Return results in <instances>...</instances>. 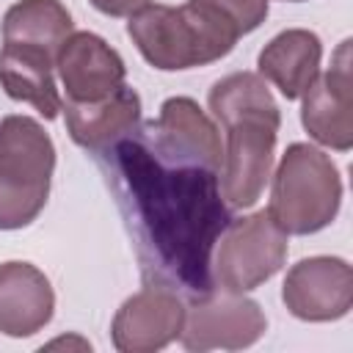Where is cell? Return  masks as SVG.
<instances>
[{
    "label": "cell",
    "instance_id": "13",
    "mask_svg": "<svg viewBox=\"0 0 353 353\" xmlns=\"http://www.w3.org/2000/svg\"><path fill=\"white\" fill-rule=\"evenodd\" d=\"M61 110L69 138L94 154H105L141 124V97L130 85H119L113 94L97 102L66 99Z\"/></svg>",
    "mask_w": 353,
    "mask_h": 353
},
{
    "label": "cell",
    "instance_id": "5",
    "mask_svg": "<svg viewBox=\"0 0 353 353\" xmlns=\"http://www.w3.org/2000/svg\"><path fill=\"white\" fill-rule=\"evenodd\" d=\"M55 146L30 116L0 119V229L14 232L39 218L50 199Z\"/></svg>",
    "mask_w": 353,
    "mask_h": 353
},
{
    "label": "cell",
    "instance_id": "11",
    "mask_svg": "<svg viewBox=\"0 0 353 353\" xmlns=\"http://www.w3.org/2000/svg\"><path fill=\"white\" fill-rule=\"evenodd\" d=\"M154 149L171 160L193 163L210 171H221L223 143L212 119L190 97H168L160 105L157 121L143 124Z\"/></svg>",
    "mask_w": 353,
    "mask_h": 353
},
{
    "label": "cell",
    "instance_id": "4",
    "mask_svg": "<svg viewBox=\"0 0 353 353\" xmlns=\"http://www.w3.org/2000/svg\"><path fill=\"white\" fill-rule=\"evenodd\" d=\"M270 176L268 215L287 234H314L334 223L342 204V176L331 154L312 143H290Z\"/></svg>",
    "mask_w": 353,
    "mask_h": 353
},
{
    "label": "cell",
    "instance_id": "2",
    "mask_svg": "<svg viewBox=\"0 0 353 353\" xmlns=\"http://www.w3.org/2000/svg\"><path fill=\"white\" fill-rule=\"evenodd\" d=\"M207 105L226 130L218 171L221 196L234 210L254 207L273 171L281 110L268 83L254 72H232L212 83Z\"/></svg>",
    "mask_w": 353,
    "mask_h": 353
},
{
    "label": "cell",
    "instance_id": "14",
    "mask_svg": "<svg viewBox=\"0 0 353 353\" xmlns=\"http://www.w3.org/2000/svg\"><path fill=\"white\" fill-rule=\"evenodd\" d=\"M55 312L50 279L30 262L0 265V334L22 339L41 331Z\"/></svg>",
    "mask_w": 353,
    "mask_h": 353
},
{
    "label": "cell",
    "instance_id": "6",
    "mask_svg": "<svg viewBox=\"0 0 353 353\" xmlns=\"http://www.w3.org/2000/svg\"><path fill=\"white\" fill-rule=\"evenodd\" d=\"M287 251V232L268 215V210H259L223 226L215 240L210 273L221 290L251 292L281 270Z\"/></svg>",
    "mask_w": 353,
    "mask_h": 353
},
{
    "label": "cell",
    "instance_id": "15",
    "mask_svg": "<svg viewBox=\"0 0 353 353\" xmlns=\"http://www.w3.org/2000/svg\"><path fill=\"white\" fill-rule=\"evenodd\" d=\"M323 41L314 30L287 28L276 33L259 52L256 66L265 83H273L284 99H301L320 74Z\"/></svg>",
    "mask_w": 353,
    "mask_h": 353
},
{
    "label": "cell",
    "instance_id": "1",
    "mask_svg": "<svg viewBox=\"0 0 353 353\" xmlns=\"http://www.w3.org/2000/svg\"><path fill=\"white\" fill-rule=\"evenodd\" d=\"M138 132L105 152L116 154L113 182L141 240L138 254L146 270L207 292L212 290V245L229 223L218 174L160 154L146 130Z\"/></svg>",
    "mask_w": 353,
    "mask_h": 353
},
{
    "label": "cell",
    "instance_id": "10",
    "mask_svg": "<svg viewBox=\"0 0 353 353\" xmlns=\"http://www.w3.org/2000/svg\"><path fill=\"white\" fill-rule=\"evenodd\" d=\"M185 323V303L182 298L163 284H152L130 295L113 323L110 336L113 347L121 353H154L171 345Z\"/></svg>",
    "mask_w": 353,
    "mask_h": 353
},
{
    "label": "cell",
    "instance_id": "8",
    "mask_svg": "<svg viewBox=\"0 0 353 353\" xmlns=\"http://www.w3.org/2000/svg\"><path fill=\"white\" fill-rule=\"evenodd\" d=\"M281 301L306 323L342 320L353 306V270L342 256H306L287 270Z\"/></svg>",
    "mask_w": 353,
    "mask_h": 353
},
{
    "label": "cell",
    "instance_id": "17",
    "mask_svg": "<svg viewBox=\"0 0 353 353\" xmlns=\"http://www.w3.org/2000/svg\"><path fill=\"white\" fill-rule=\"evenodd\" d=\"M72 25V14L61 0H19L6 11L0 33L3 44L36 47L55 58Z\"/></svg>",
    "mask_w": 353,
    "mask_h": 353
},
{
    "label": "cell",
    "instance_id": "20",
    "mask_svg": "<svg viewBox=\"0 0 353 353\" xmlns=\"http://www.w3.org/2000/svg\"><path fill=\"white\" fill-rule=\"evenodd\" d=\"M284 3H303V0H284Z\"/></svg>",
    "mask_w": 353,
    "mask_h": 353
},
{
    "label": "cell",
    "instance_id": "7",
    "mask_svg": "<svg viewBox=\"0 0 353 353\" xmlns=\"http://www.w3.org/2000/svg\"><path fill=\"white\" fill-rule=\"evenodd\" d=\"M268 331L262 306L243 292L207 290L185 306L179 339L185 350H243L256 345Z\"/></svg>",
    "mask_w": 353,
    "mask_h": 353
},
{
    "label": "cell",
    "instance_id": "9",
    "mask_svg": "<svg viewBox=\"0 0 353 353\" xmlns=\"http://www.w3.org/2000/svg\"><path fill=\"white\" fill-rule=\"evenodd\" d=\"M353 80H350V39H345L325 74H317L314 83L303 91L301 124L317 143L347 152L353 146Z\"/></svg>",
    "mask_w": 353,
    "mask_h": 353
},
{
    "label": "cell",
    "instance_id": "18",
    "mask_svg": "<svg viewBox=\"0 0 353 353\" xmlns=\"http://www.w3.org/2000/svg\"><path fill=\"white\" fill-rule=\"evenodd\" d=\"M221 19H226L237 36L254 33L265 19H268V0H193Z\"/></svg>",
    "mask_w": 353,
    "mask_h": 353
},
{
    "label": "cell",
    "instance_id": "3",
    "mask_svg": "<svg viewBox=\"0 0 353 353\" xmlns=\"http://www.w3.org/2000/svg\"><path fill=\"white\" fill-rule=\"evenodd\" d=\"M127 36L141 58L160 72H182L226 58L237 30L210 8L188 0L182 6H143L127 22Z\"/></svg>",
    "mask_w": 353,
    "mask_h": 353
},
{
    "label": "cell",
    "instance_id": "16",
    "mask_svg": "<svg viewBox=\"0 0 353 353\" xmlns=\"http://www.w3.org/2000/svg\"><path fill=\"white\" fill-rule=\"evenodd\" d=\"M55 58L44 50L36 47H22V44H3L0 47V88L17 99L28 102L52 121L61 113V94L55 85L52 74Z\"/></svg>",
    "mask_w": 353,
    "mask_h": 353
},
{
    "label": "cell",
    "instance_id": "19",
    "mask_svg": "<svg viewBox=\"0 0 353 353\" xmlns=\"http://www.w3.org/2000/svg\"><path fill=\"white\" fill-rule=\"evenodd\" d=\"M99 14L105 17H132L135 11H141L143 6H149L152 0H88Z\"/></svg>",
    "mask_w": 353,
    "mask_h": 353
},
{
    "label": "cell",
    "instance_id": "12",
    "mask_svg": "<svg viewBox=\"0 0 353 353\" xmlns=\"http://www.w3.org/2000/svg\"><path fill=\"white\" fill-rule=\"evenodd\" d=\"M55 66L72 102H97L124 85L121 55L91 30H72L55 52Z\"/></svg>",
    "mask_w": 353,
    "mask_h": 353
}]
</instances>
